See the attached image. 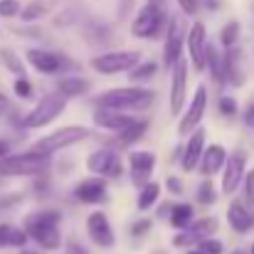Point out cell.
<instances>
[{"label":"cell","mask_w":254,"mask_h":254,"mask_svg":"<svg viewBox=\"0 0 254 254\" xmlns=\"http://www.w3.org/2000/svg\"><path fill=\"white\" fill-rule=\"evenodd\" d=\"M96 104L101 109H116V111H141L153 104V91L141 86H119L104 91Z\"/></svg>","instance_id":"obj_1"},{"label":"cell","mask_w":254,"mask_h":254,"mask_svg":"<svg viewBox=\"0 0 254 254\" xmlns=\"http://www.w3.org/2000/svg\"><path fill=\"white\" fill-rule=\"evenodd\" d=\"M60 220H62V215L57 210H45V212L27 217L25 230L42 250H57L62 245V235H60V227H57Z\"/></svg>","instance_id":"obj_2"},{"label":"cell","mask_w":254,"mask_h":254,"mask_svg":"<svg viewBox=\"0 0 254 254\" xmlns=\"http://www.w3.org/2000/svg\"><path fill=\"white\" fill-rule=\"evenodd\" d=\"M86 138H89V128L72 124V126H62V128H57V131H52V133L37 138L30 151L42 153V156H52V153H57V151H64V148H72V146L82 143Z\"/></svg>","instance_id":"obj_3"},{"label":"cell","mask_w":254,"mask_h":254,"mask_svg":"<svg viewBox=\"0 0 254 254\" xmlns=\"http://www.w3.org/2000/svg\"><path fill=\"white\" fill-rule=\"evenodd\" d=\"M50 166V156L27 151V153H15L0 158V175L5 178H30V175H42Z\"/></svg>","instance_id":"obj_4"},{"label":"cell","mask_w":254,"mask_h":254,"mask_svg":"<svg viewBox=\"0 0 254 254\" xmlns=\"http://www.w3.org/2000/svg\"><path fill=\"white\" fill-rule=\"evenodd\" d=\"M163 27H166V12L156 0H151V2L141 5V10L136 12V17L131 22V35L138 40H156V37H161Z\"/></svg>","instance_id":"obj_5"},{"label":"cell","mask_w":254,"mask_h":254,"mask_svg":"<svg viewBox=\"0 0 254 254\" xmlns=\"http://www.w3.org/2000/svg\"><path fill=\"white\" fill-rule=\"evenodd\" d=\"M89 64L96 74L111 77V74H119V72H131L136 64H141V52L138 50H114V52L96 55Z\"/></svg>","instance_id":"obj_6"},{"label":"cell","mask_w":254,"mask_h":254,"mask_svg":"<svg viewBox=\"0 0 254 254\" xmlns=\"http://www.w3.org/2000/svg\"><path fill=\"white\" fill-rule=\"evenodd\" d=\"M64 109H67V96H62V94H47V96H42L35 104L32 111H27L22 116V126L25 128H42V126L52 124Z\"/></svg>","instance_id":"obj_7"},{"label":"cell","mask_w":254,"mask_h":254,"mask_svg":"<svg viewBox=\"0 0 254 254\" xmlns=\"http://www.w3.org/2000/svg\"><path fill=\"white\" fill-rule=\"evenodd\" d=\"M205 109H207V89L200 84L195 89V96H192V101L188 104L185 114H180L178 133L185 136V133H192L195 128H200V121H202V116H205Z\"/></svg>","instance_id":"obj_8"},{"label":"cell","mask_w":254,"mask_h":254,"mask_svg":"<svg viewBox=\"0 0 254 254\" xmlns=\"http://www.w3.org/2000/svg\"><path fill=\"white\" fill-rule=\"evenodd\" d=\"M185 45H188V55L190 62L197 72L207 69V30L202 22H192L190 32L185 35Z\"/></svg>","instance_id":"obj_9"},{"label":"cell","mask_w":254,"mask_h":254,"mask_svg":"<svg viewBox=\"0 0 254 254\" xmlns=\"http://www.w3.org/2000/svg\"><path fill=\"white\" fill-rule=\"evenodd\" d=\"M185 91H188V62L180 57L173 69H170V94H168V106L173 116H180V109L185 104Z\"/></svg>","instance_id":"obj_10"},{"label":"cell","mask_w":254,"mask_h":254,"mask_svg":"<svg viewBox=\"0 0 254 254\" xmlns=\"http://www.w3.org/2000/svg\"><path fill=\"white\" fill-rule=\"evenodd\" d=\"M183 45H185L183 22L180 17H170L168 27H166V42H163V67L166 69H173V64L183 57Z\"/></svg>","instance_id":"obj_11"},{"label":"cell","mask_w":254,"mask_h":254,"mask_svg":"<svg viewBox=\"0 0 254 254\" xmlns=\"http://www.w3.org/2000/svg\"><path fill=\"white\" fill-rule=\"evenodd\" d=\"M247 153L245 151H235L227 156V163L222 168V192L225 195H232L240 183L245 180V173H247Z\"/></svg>","instance_id":"obj_12"},{"label":"cell","mask_w":254,"mask_h":254,"mask_svg":"<svg viewBox=\"0 0 254 254\" xmlns=\"http://www.w3.org/2000/svg\"><path fill=\"white\" fill-rule=\"evenodd\" d=\"M86 170L94 173V175H109V178H116L124 173V166L119 161V156L111 151V148H99L94 153H89L86 158Z\"/></svg>","instance_id":"obj_13"},{"label":"cell","mask_w":254,"mask_h":254,"mask_svg":"<svg viewBox=\"0 0 254 254\" xmlns=\"http://www.w3.org/2000/svg\"><path fill=\"white\" fill-rule=\"evenodd\" d=\"M25 57L40 74H57L60 69H64V64H72V62H67L64 55H57V52H50V50H37V47L27 50Z\"/></svg>","instance_id":"obj_14"},{"label":"cell","mask_w":254,"mask_h":254,"mask_svg":"<svg viewBox=\"0 0 254 254\" xmlns=\"http://www.w3.org/2000/svg\"><path fill=\"white\" fill-rule=\"evenodd\" d=\"M86 235L96 247H114V242H116L114 227L104 212H91L86 217Z\"/></svg>","instance_id":"obj_15"},{"label":"cell","mask_w":254,"mask_h":254,"mask_svg":"<svg viewBox=\"0 0 254 254\" xmlns=\"http://www.w3.org/2000/svg\"><path fill=\"white\" fill-rule=\"evenodd\" d=\"M136 121H138L136 116H131L126 111H116V109H101L99 106V111L94 114V124L106 128V131H114V133H121V131L131 128Z\"/></svg>","instance_id":"obj_16"},{"label":"cell","mask_w":254,"mask_h":254,"mask_svg":"<svg viewBox=\"0 0 254 254\" xmlns=\"http://www.w3.org/2000/svg\"><path fill=\"white\" fill-rule=\"evenodd\" d=\"M205 153V128H195L183 148V156H180V168L183 173H192V170L200 166V158Z\"/></svg>","instance_id":"obj_17"},{"label":"cell","mask_w":254,"mask_h":254,"mask_svg":"<svg viewBox=\"0 0 254 254\" xmlns=\"http://www.w3.org/2000/svg\"><path fill=\"white\" fill-rule=\"evenodd\" d=\"M74 197L84 205H99L106 200V180L101 175H91L84 178L82 183H77L74 188Z\"/></svg>","instance_id":"obj_18"},{"label":"cell","mask_w":254,"mask_h":254,"mask_svg":"<svg viewBox=\"0 0 254 254\" xmlns=\"http://www.w3.org/2000/svg\"><path fill=\"white\" fill-rule=\"evenodd\" d=\"M225 163H227V151H225V146L212 143V146H205V153H202L197 168H200V173H202L205 178H212V175L222 173Z\"/></svg>","instance_id":"obj_19"},{"label":"cell","mask_w":254,"mask_h":254,"mask_svg":"<svg viewBox=\"0 0 254 254\" xmlns=\"http://www.w3.org/2000/svg\"><path fill=\"white\" fill-rule=\"evenodd\" d=\"M227 222H230V227L237 235H245V232L252 230L254 215L250 212V207H247L245 200H232L230 202V207H227Z\"/></svg>","instance_id":"obj_20"},{"label":"cell","mask_w":254,"mask_h":254,"mask_svg":"<svg viewBox=\"0 0 254 254\" xmlns=\"http://www.w3.org/2000/svg\"><path fill=\"white\" fill-rule=\"evenodd\" d=\"M128 166H131L136 185L138 183H148V175L156 168V153L153 151H133L128 156Z\"/></svg>","instance_id":"obj_21"},{"label":"cell","mask_w":254,"mask_h":254,"mask_svg":"<svg viewBox=\"0 0 254 254\" xmlns=\"http://www.w3.org/2000/svg\"><path fill=\"white\" fill-rule=\"evenodd\" d=\"M91 89V82L89 79H82V77H64L57 82V91L67 99H77V96H84L86 91Z\"/></svg>","instance_id":"obj_22"},{"label":"cell","mask_w":254,"mask_h":254,"mask_svg":"<svg viewBox=\"0 0 254 254\" xmlns=\"http://www.w3.org/2000/svg\"><path fill=\"white\" fill-rule=\"evenodd\" d=\"M27 230H20L15 225H0V247H17L22 250L27 242Z\"/></svg>","instance_id":"obj_23"},{"label":"cell","mask_w":254,"mask_h":254,"mask_svg":"<svg viewBox=\"0 0 254 254\" xmlns=\"http://www.w3.org/2000/svg\"><path fill=\"white\" fill-rule=\"evenodd\" d=\"M207 69L215 84H225V55H220L215 45H207Z\"/></svg>","instance_id":"obj_24"},{"label":"cell","mask_w":254,"mask_h":254,"mask_svg":"<svg viewBox=\"0 0 254 254\" xmlns=\"http://www.w3.org/2000/svg\"><path fill=\"white\" fill-rule=\"evenodd\" d=\"M158 197H161V183H156V180H148V183H143L141 185V192H138V210H151L156 202H158Z\"/></svg>","instance_id":"obj_25"},{"label":"cell","mask_w":254,"mask_h":254,"mask_svg":"<svg viewBox=\"0 0 254 254\" xmlns=\"http://www.w3.org/2000/svg\"><path fill=\"white\" fill-rule=\"evenodd\" d=\"M192 217H195V210H192V205H188V202L175 205V207L170 210V225H173L175 230H185V227L192 222Z\"/></svg>","instance_id":"obj_26"},{"label":"cell","mask_w":254,"mask_h":254,"mask_svg":"<svg viewBox=\"0 0 254 254\" xmlns=\"http://www.w3.org/2000/svg\"><path fill=\"white\" fill-rule=\"evenodd\" d=\"M146 128H148V121H136L131 128H126V131L119 133V143H121V146H131V143H136L138 138H143Z\"/></svg>","instance_id":"obj_27"},{"label":"cell","mask_w":254,"mask_h":254,"mask_svg":"<svg viewBox=\"0 0 254 254\" xmlns=\"http://www.w3.org/2000/svg\"><path fill=\"white\" fill-rule=\"evenodd\" d=\"M217 197H220V192H217L215 183H212L210 178H205V180L197 185V202H200V205H215Z\"/></svg>","instance_id":"obj_28"},{"label":"cell","mask_w":254,"mask_h":254,"mask_svg":"<svg viewBox=\"0 0 254 254\" xmlns=\"http://www.w3.org/2000/svg\"><path fill=\"white\" fill-rule=\"evenodd\" d=\"M0 60H2V64H5V67H7V69H10L15 77H25V74H27V72H25L22 60H20L12 50H7V47H5V50H0Z\"/></svg>","instance_id":"obj_29"},{"label":"cell","mask_w":254,"mask_h":254,"mask_svg":"<svg viewBox=\"0 0 254 254\" xmlns=\"http://www.w3.org/2000/svg\"><path fill=\"white\" fill-rule=\"evenodd\" d=\"M45 12H47V5H45L42 0H32V2H27V5L22 7L20 17H22V22H35V20H42Z\"/></svg>","instance_id":"obj_30"},{"label":"cell","mask_w":254,"mask_h":254,"mask_svg":"<svg viewBox=\"0 0 254 254\" xmlns=\"http://www.w3.org/2000/svg\"><path fill=\"white\" fill-rule=\"evenodd\" d=\"M237 37H240V22H227L222 30H220V45L225 47V50H230V47H235V42H237Z\"/></svg>","instance_id":"obj_31"},{"label":"cell","mask_w":254,"mask_h":254,"mask_svg":"<svg viewBox=\"0 0 254 254\" xmlns=\"http://www.w3.org/2000/svg\"><path fill=\"white\" fill-rule=\"evenodd\" d=\"M156 72H158V64H156V62H141V64H136V67L131 69L128 77H131L133 82H148Z\"/></svg>","instance_id":"obj_32"},{"label":"cell","mask_w":254,"mask_h":254,"mask_svg":"<svg viewBox=\"0 0 254 254\" xmlns=\"http://www.w3.org/2000/svg\"><path fill=\"white\" fill-rule=\"evenodd\" d=\"M197 250L202 254H222L225 252V245H222V240H217V237H205V240L197 242Z\"/></svg>","instance_id":"obj_33"},{"label":"cell","mask_w":254,"mask_h":254,"mask_svg":"<svg viewBox=\"0 0 254 254\" xmlns=\"http://www.w3.org/2000/svg\"><path fill=\"white\" fill-rule=\"evenodd\" d=\"M20 12H22L20 0H0V17L12 20V17H20Z\"/></svg>","instance_id":"obj_34"},{"label":"cell","mask_w":254,"mask_h":254,"mask_svg":"<svg viewBox=\"0 0 254 254\" xmlns=\"http://www.w3.org/2000/svg\"><path fill=\"white\" fill-rule=\"evenodd\" d=\"M12 89H15V96H17V99H30V96H32V84H30L25 77H17Z\"/></svg>","instance_id":"obj_35"},{"label":"cell","mask_w":254,"mask_h":254,"mask_svg":"<svg viewBox=\"0 0 254 254\" xmlns=\"http://www.w3.org/2000/svg\"><path fill=\"white\" fill-rule=\"evenodd\" d=\"M217 109H220V114H225V116H235V114H237V101H235L232 96H220Z\"/></svg>","instance_id":"obj_36"},{"label":"cell","mask_w":254,"mask_h":254,"mask_svg":"<svg viewBox=\"0 0 254 254\" xmlns=\"http://www.w3.org/2000/svg\"><path fill=\"white\" fill-rule=\"evenodd\" d=\"M242 183H245V202L254 205V168L245 173V180Z\"/></svg>","instance_id":"obj_37"},{"label":"cell","mask_w":254,"mask_h":254,"mask_svg":"<svg viewBox=\"0 0 254 254\" xmlns=\"http://www.w3.org/2000/svg\"><path fill=\"white\" fill-rule=\"evenodd\" d=\"M148 230H151V220H148V217H143V220L133 222L131 235H133V237H143V235H148Z\"/></svg>","instance_id":"obj_38"},{"label":"cell","mask_w":254,"mask_h":254,"mask_svg":"<svg viewBox=\"0 0 254 254\" xmlns=\"http://www.w3.org/2000/svg\"><path fill=\"white\" fill-rule=\"evenodd\" d=\"M178 5H180V10L185 12V15H197V10H200V0H175Z\"/></svg>","instance_id":"obj_39"},{"label":"cell","mask_w":254,"mask_h":254,"mask_svg":"<svg viewBox=\"0 0 254 254\" xmlns=\"http://www.w3.org/2000/svg\"><path fill=\"white\" fill-rule=\"evenodd\" d=\"M166 188H168L170 195H180V192H183V183H180L178 175H170L168 180H166Z\"/></svg>","instance_id":"obj_40"},{"label":"cell","mask_w":254,"mask_h":254,"mask_svg":"<svg viewBox=\"0 0 254 254\" xmlns=\"http://www.w3.org/2000/svg\"><path fill=\"white\" fill-rule=\"evenodd\" d=\"M64 250H67V254H89V250H86L84 245H79L77 240H67Z\"/></svg>","instance_id":"obj_41"},{"label":"cell","mask_w":254,"mask_h":254,"mask_svg":"<svg viewBox=\"0 0 254 254\" xmlns=\"http://www.w3.org/2000/svg\"><path fill=\"white\" fill-rule=\"evenodd\" d=\"M242 119H245V124H247L250 128H254V104H250V106L245 109V114H242Z\"/></svg>","instance_id":"obj_42"},{"label":"cell","mask_w":254,"mask_h":254,"mask_svg":"<svg viewBox=\"0 0 254 254\" xmlns=\"http://www.w3.org/2000/svg\"><path fill=\"white\" fill-rule=\"evenodd\" d=\"M5 156H10V143L0 138V158H5Z\"/></svg>","instance_id":"obj_43"},{"label":"cell","mask_w":254,"mask_h":254,"mask_svg":"<svg viewBox=\"0 0 254 254\" xmlns=\"http://www.w3.org/2000/svg\"><path fill=\"white\" fill-rule=\"evenodd\" d=\"M17 254H37V252H30V250H25V247H22V250H20Z\"/></svg>","instance_id":"obj_44"},{"label":"cell","mask_w":254,"mask_h":254,"mask_svg":"<svg viewBox=\"0 0 254 254\" xmlns=\"http://www.w3.org/2000/svg\"><path fill=\"white\" fill-rule=\"evenodd\" d=\"M230 254H247L245 250H235V252H230Z\"/></svg>","instance_id":"obj_45"},{"label":"cell","mask_w":254,"mask_h":254,"mask_svg":"<svg viewBox=\"0 0 254 254\" xmlns=\"http://www.w3.org/2000/svg\"><path fill=\"white\" fill-rule=\"evenodd\" d=\"M185 254H202L200 250H192V252H185Z\"/></svg>","instance_id":"obj_46"},{"label":"cell","mask_w":254,"mask_h":254,"mask_svg":"<svg viewBox=\"0 0 254 254\" xmlns=\"http://www.w3.org/2000/svg\"><path fill=\"white\" fill-rule=\"evenodd\" d=\"M250 254H254V242H252V247H250Z\"/></svg>","instance_id":"obj_47"}]
</instances>
